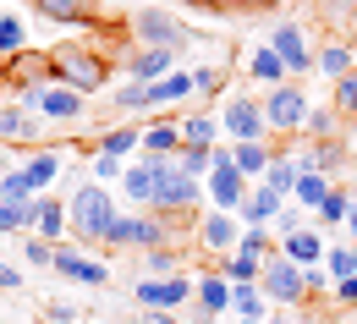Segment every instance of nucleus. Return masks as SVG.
I'll use <instances>...</instances> for the list:
<instances>
[{
    "label": "nucleus",
    "mask_w": 357,
    "mask_h": 324,
    "mask_svg": "<svg viewBox=\"0 0 357 324\" xmlns=\"http://www.w3.org/2000/svg\"><path fill=\"white\" fill-rule=\"evenodd\" d=\"M121 220V209H116V198L105 192L99 182H83L77 192H72V203H66V231L77 236L83 247H105V236H110V226Z\"/></svg>",
    "instance_id": "obj_1"
},
{
    "label": "nucleus",
    "mask_w": 357,
    "mask_h": 324,
    "mask_svg": "<svg viewBox=\"0 0 357 324\" xmlns=\"http://www.w3.org/2000/svg\"><path fill=\"white\" fill-rule=\"evenodd\" d=\"M50 61H55V83L72 93H99L105 88V61L83 45H55L50 49Z\"/></svg>",
    "instance_id": "obj_2"
},
{
    "label": "nucleus",
    "mask_w": 357,
    "mask_h": 324,
    "mask_svg": "<svg viewBox=\"0 0 357 324\" xmlns=\"http://www.w3.org/2000/svg\"><path fill=\"white\" fill-rule=\"evenodd\" d=\"M192 203H204V187L192 182L176 160H160V192H154V209H149V215L165 220V215H187Z\"/></svg>",
    "instance_id": "obj_3"
},
{
    "label": "nucleus",
    "mask_w": 357,
    "mask_h": 324,
    "mask_svg": "<svg viewBox=\"0 0 357 324\" xmlns=\"http://www.w3.org/2000/svg\"><path fill=\"white\" fill-rule=\"evenodd\" d=\"M259 291H264L269 302H286V308H291V302L308 297V270H297V264L275 247V253L264 259V270H259Z\"/></svg>",
    "instance_id": "obj_4"
},
{
    "label": "nucleus",
    "mask_w": 357,
    "mask_h": 324,
    "mask_svg": "<svg viewBox=\"0 0 357 324\" xmlns=\"http://www.w3.org/2000/svg\"><path fill=\"white\" fill-rule=\"evenodd\" d=\"M132 33L143 49H187L192 45V33H187V22L171 17V11H160V6H143L132 17Z\"/></svg>",
    "instance_id": "obj_5"
},
{
    "label": "nucleus",
    "mask_w": 357,
    "mask_h": 324,
    "mask_svg": "<svg viewBox=\"0 0 357 324\" xmlns=\"http://www.w3.org/2000/svg\"><path fill=\"white\" fill-rule=\"evenodd\" d=\"M105 247H143V253H149V247H171V226H165L160 215H149V209H143V215L132 209V215H121V220L110 226Z\"/></svg>",
    "instance_id": "obj_6"
},
{
    "label": "nucleus",
    "mask_w": 357,
    "mask_h": 324,
    "mask_svg": "<svg viewBox=\"0 0 357 324\" xmlns=\"http://www.w3.org/2000/svg\"><path fill=\"white\" fill-rule=\"evenodd\" d=\"M308 93L297 88V83H280V88H269L264 99V121L269 132H308Z\"/></svg>",
    "instance_id": "obj_7"
},
{
    "label": "nucleus",
    "mask_w": 357,
    "mask_h": 324,
    "mask_svg": "<svg viewBox=\"0 0 357 324\" xmlns=\"http://www.w3.org/2000/svg\"><path fill=\"white\" fill-rule=\"evenodd\" d=\"M248 192H253V187H248V176L231 165V148H215V171H209V203H215L220 215H236Z\"/></svg>",
    "instance_id": "obj_8"
},
{
    "label": "nucleus",
    "mask_w": 357,
    "mask_h": 324,
    "mask_svg": "<svg viewBox=\"0 0 357 324\" xmlns=\"http://www.w3.org/2000/svg\"><path fill=\"white\" fill-rule=\"evenodd\" d=\"M137 291V308H160V314H176V308H187L192 302V291H198V280H187V275H165V280H137L132 286Z\"/></svg>",
    "instance_id": "obj_9"
},
{
    "label": "nucleus",
    "mask_w": 357,
    "mask_h": 324,
    "mask_svg": "<svg viewBox=\"0 0 357 324\" xmlns=\"http://www.w3.org/2000/svg\"><path fill=\"white\" fill-rule=\"evenodd\" d=\"M220 132L236 143H264L269 121H264V105H253V99H231L220 116Z\"/></svg>",
    "instance_id": "obj_10"
},
{
    "label": "nucleus",
    "mask_w": 357,
    "mask_h": 324,
    "mask_svg": "<svg viewBox=\"0 0 357 324\" xmlns=\"http://www.w3.org/2000/svg\"><path fill=\"white\" fill-rule=\"evenodd\" d=\"M50 270H55V275H66V280H77V286H89V291L110 280V270H105L99 259H89V253H77L72 242H55V264H50Z\"/></svg>",
    "instance_id": "obj_11"
},
{
    "label": "nucleus",
    "mask_w": 357,
    "mask_h": 324,
    "mask_svg": "<svg viewBox=\"0 0 357 324\" xmlns=\"http://www.w3.org/2000/svg\"><path fill=\"white\" fill-rule=\"evenodd\" d=\"M121 192H127V203H132L137 215H143V209H154V192H160V160H154V154H143L137 165H127Z\"/></svg>",
    "instance_id": "obj_12"
},
{
    "label": "nucleus",
    "mask_w": 357,
    "mask_h": 324,
    "mask_svg": "<svg viewBox=\"0 0 357 324\" xmlns=\"http://www.w3.org/2000/svg\"><path fill=\"white\" fill-rule=\"evenodd\" d=\"M28 110H33L39 121H77V116H83V93L50 83V88H39L33 99H28Z\"/></svg>",
    "instance_id": "obj_13"
},
{
    "label": "nucleus",
    "mask_w": 357,
    "mask_h": 324,
    "mask_svg": "<svg viewBox=\"0 0 357 324\" xmlns=\"http://www.w3.org/2000/svg\"><path fill=\"white\" fill-rule=\"evenodd\" d=\"M269 49L286 61V72H313V55H308V39L297 22H275L269 28Z\"/></svg>",
    "instance_id": "obj_14"
},
{
    "label": "nucleus",
    "mask_w": 357,
    "mask_h": 324,
    "mask_svg": "<svg viewBox=\"0 0 357 324\" xmlns=\"http://www.w3.org/2000/svg\"><path fill=\"white\" fill-rule=\"evenodd\" d=\"M198 242H204V253H215V259H231L236 253V242H242V231H236V215H209L204 226H198Z\"/></svg>",
    "instance_id": "obj_15"
},
{
    "label": "nucleus",
    "mask_w": 357,
    "mask_h": 324,
    "mask_svg": "<svg viewBox=\"0 0 357 324\" xmlns=\"http://www.w3.org/2000/svg\"><path fill=\"white\" fill-rule=\"evenodd\" d=\"M280 209H286V198H280L275 187H264V182H259L253 192H248V198H242V209H236V220H242L248 231H253V226L264 231V226L275 220V215H280Z\"/></svg>",
    "instance_id": "obj_16"
},
{
    "label": "nucleus",
    "mask_w": 357,
    "mask_h": 324,
    "mask_svg": "<svg viewBox=\"0 0 357 324\" xmlns=\"http://www.w3.org/2000/svg\"><path fill=\"white\" fill-rule=\"evenodd\" d=\"M171 66H176V49H132V61H127V72H132V83H160V77H171Z\"/></svg>",
    "instance_id": "obj_17"
},
{
    "label": "nucleus",
    "mask_w": 357,
    "mask_h": 324,
    "mask_svg": "<svg viewBox=\"0 0 357 324\" xmlns=\"http://www.w3.org/2000/svg\"><path fill=\"white\" fill-rule=\"evenodd\" d=\"M192 72H171V77H160V83H149L143 88V110H160V105H181V99H192Z\"/></svg>",
    "instance_id": "obj_18"
},
{
    "label": "nucleus",
    "mask_w": 357,
    "mask_h": 324,
    "mask_svg": "<svg viewBox=\"0 0 357 324\" xmlns=\"http://www.w3.org/2000/svg\"><path fill=\"white\" fill-rule=\"evenodd\" d=\"M39 138V116L22 105H0V143H33Z\"/></svg>",
    "instance_id": "obj_19"
},
{
    "label": "nucleus",
    "mask_w": 357,
    "mask_h": 324,
    "mask_svg": "<svg viewBox=\"0 0 357 324\" xmlns=\"http://www.w3.org/2000/svg\"><path fill=\"white\" fill-rule=\"evenodd\" d=\"M22 176H28V187H33V198H45L50 187H55V176H61V154H55V148L28 154V160H22Z\"/></svg>",
    "instance_id": "obj_20"
},
{
    "label": "nucleus",
    "mask_w": 357,
    "mask_h": 324,
    "mask_svg": "<svg viewBox=\"0 0 357 324\" xmlns=\"http://www.w3.org/2000/svg\"><path fill=\"white\" fill-rule=\"evenodd\" d=\"M248 77H253V83H264V88H280L291 72H286V61H280L269 45H259L253 55H248Z\"/></svg>",
    "instance_id": "obj_21"
},
{
    "label": "nucleus",
    "mask_w": 357,
    "mask_h": 324,
    "mask_svg": "<svg viewBox=\"0 0 357 324\" xmlns=\"http://www.w3.org/2000/svg\"><path fill=\"white\" fill-rule=\"evenodd\" d=\"M280 253H286L297 270H319V259H324V236H319V231H297V236L280 242Z\"/></svg>",
    "instance_id": "obj_22"
},
{
    "label": "nucleus",
    "mask_w": 357,
    "mask_h": 324,
    "mask_svg": "<svg viewBox=\"0 0 357 324\" xmlns=\"http://www.w3.org/2000/svg\"><path fill=\"white\" fill-rule=\"evenodd\" d=\"M143 154H154V160H176V154H181V127H176V121H154V127H143Z\"/></svg>",
    "instance_id": "obj_23"
},
{
    "label": "nucleus",
    "mask_w": 357,
    "mask_h": 324,
    "mask_svg": "<svg viewBox=\"0 0 357 324\" xmlns=\"http://www.w3.org/2000/svg\"><path fill=\"white\" fill-rule=\"evenodd\" d=\"M187 148H220V121L215 116H176Z\"/></svg>",
    "instance_id": "obj_24"
},
{
    "label": "nucleus",
    "mask_w": 357,
    "mask_h": 324,
    "mask_svg": "<svg viewBox=\"0 0 357 324\" xmlns=\"http://www.w3.org/2000/svg\"><path fill=\"white\" fill-rule=\"evenodd\" d=\"M330 192H335V187H330V176H319V171H303V176H297V187H291V203L319 215V203H324Z\"/></svg>",
    "instance_id": "obj_25"
},
{
    "label": "nucleus",
    "mask_w": 357,
    "mask_h": 324,
    "mask_svg": "<svg viewBox=\"0 0 357 324\" xmlns=\"http://www.w3.org/2000/svg\"><path fill=\"white\" fill-rule=\"evenodd\" d=\"M297 171H319V176H330V171H341V143L319 138L313 148H303V154H297Z\"/></svg>",
    "instance_id": "obj_26"
},
{
    "label": "nucleus",
    "mask_w": 357,
    "mask_h": 324,
    "mask_svg": "<svg viewBox=\"0 0 357 324\" xmlns=\"http://www.w3.org/2000/svg\"><path fill=\"white\" fill-rule=\"evenodd\" d=\"M192 302L209 308V314H225V308H231V280H225V275H204V280H198V291H192Z\"/></svg>",
    "instance_id": "obj_27"
},
{
    "label": "nucleus",
    "mask_w": 357,
    "mask_h": 324,
    "mask_svg": "<svg viewBox=\"0 0 357 324\" xmlns=\"http://www.w3.org/2000/svg\"><path fill=\"white\" fill-rule=\"evenodd\" d=\"M269 160H275V154H269V143H236V148H231V165H236L242 176H264Z\"/></svg>",
    "instance_id": "obj_28"
},
{
    "label": "nucleus",
    "mask_w": 357,
    "mask_h": 324,
    "mask_svg": "<svg viewBox=\"0 0 357 324\" xmlns=\"http://www.w3.org/2000/svg\"><path fill=\"white\" fill-rule=\"evenodd\" d=\"M137 148H143L137 121H132V127H110V132L99 138V154H110V160H127V154H137Z\"/></svg>",
    "instance_id": "obj_29"
},
{
    "label": "nucleus",
    "mask_w": 357,
    "mask_h": 324,
    "mask_svg": "<svg viewBox=\"0 0 357 324\" xmlns=\"http://www.w3.org/2000/svg\"><path fill=\"white\" fill-rule=\"evenodd\" d=\"M231 314H236V319H264V291H259V280L231 286Z\"/></svg>",
    "instance_id": "obj_30"
},
{
    "label": "nucleus",
    "mask_w": 357,
    "mask_h": 324,
    "mask_svg": "<svg viewBox=\"0 0 357 324\" xmlns=\"http://www.w3.org/2000/svg\"><path fill=\"white\" fill-rule=\"evenodd\" d=\"M297 176H303V171H297V154H275V160H269V171H264V187H275L280 198H291Z\"/></svg>",
    "instance_id": "obj_31"
},
{
    "label": "nucleus",
    "mask_w": 357,
    "mask_h": 324,
    "mask_svg": "<svg viewBox=\"0 0 357 324\" xmlns=\"http://www.w3.org/2000/svg\"><path fill=\"white\" fill-rule=\"evenodd\" d=\"M22 49H28V22H22L17 11H0V55L17 61Z\"/></svg>",
    "instance_id": "obj_32"
},
{
    "label": "nucleus",
    "mask_w": 357,
    "mask_h": 324,
    "mask_svg": "<svg viewBox=\"0 0 357 324\" xmlns=\"http://www.w3.org/2000/svg\"><path fill=\"white\" fill-rule=\"evenodd\" d=\"M50 22H93V6L89 0H33Z\"/></svg>",
    "instance_id": "obj_33"
},
{
    "label": "nucleus",
    "mask_w": 357,
    "mask_h": 324,
    "mask_svg": "<svg viewBox=\"0 0 357 324\" xmlns=\"http://www.w3.org/2000/svg\"><path fill=\"white\" fill-rule=\"evenodd\" d=\"M33 187L22 176V165H0V203H28Z\"/></svg>",
    "instance_id": "obj_34"
},
{
    "label": "nucleus",
    "mask_w": 357,
    "mask_h": 324,
    "mask_svg": "<svg viewBox=\"0 0 357 324\" xmlns=\"http://www.w3.org/2000/svg\"><path fill=\"white\" fill-rule=\"evenodd\" d=\"M143 270H149V280L181 275V253L176 247H149V253H143Z\"/></svg>",
    "instance_id": "obj_35"
},
{
    "label": "nucleus",
    "mask_w": 357,
    "mask_h": 324,
    "mask_svg": "<svg viewBox=\"0 0 357 324\" xmlns=\"http://www.w3.org/2000/svg\"><path fill=\"white\" fill-rule=\"evenodd\" d=\"M259 270H264V259H248V253H231V259H220V270H215V275H225L231 286H242V280H259Z\"/></svg>",
    "instance_id": "obj_36"
},
{
    "label": "nucleus",
    "mask_w": 357,
    "mask_h": 324,
    "mask_svg": "<svg viewBox=\"0 0 357 324\" xmlns=\"http://www.w3.org/2000/svg\"><path fill=\"white\" fill-rule=\"evenodd\" d=\"M319 72H324V77H335V83H341V77H352V49H347V45H324Z\"/></svg>",
    "instance_id": "obj_37"
},
{
    "label": "nucleus",
    "mask_w": 357,
    "mask_h": 324,
    "mask_svg": "<svg viewBox=\"0 0 357 324\" xmlns=\"http://www.w3.org/2000/svg\"><path fill=\"white\" fill-rule=\"evenodd\" d=\"M176 165L187 171V176H192V182H198V176H209V171H215V148H187V143H181Z\"/></svg>",
    "instance_id": "obj_38"
},
{
    "label": "nucleus",
    "mask_w": 357,
    "mask_h": 324,
    "mask_svg": "<svg viewBox=\"0 0 357 324\" xmlns=\"http://www.w3.org/2000/svg\"><path fill=\"white\" fill-rule=\"evenodd\" d=\"M61 231H66V203H55V198H45V215H39V231L45 242H61Z\"/></svg>",
    "instance_id": "obj_39"
},
{
    "label": "nucleus",
    "mask_w": 357,
    "mask_h": 324,
    "mask_svg": "<svg viewBox=\"0 0 357 324\" xmlns=\"http://www.w3.org/2000/svg\"><path fill=\"white\" fill-rule=\"evenodd\" d=\"M347 215H352V198L347 192H330L319 203V226H347Z\"/></svg>",
    "instance_id": "obj_40"
},
{
    "label": "nucleus",
    "mask_w": 357,
    "mask_h": 324,
    "mask_svg": "<svg viewBox=\"0 0 357 324\" xmlns=\"http://www.w3.org/2000/svg\"><path fill=\"white\" fill-rule=\"evenodd\" d=\"M22 259L39 264V270H50V264H55V242H45V236H22Z\"/></svg>",
    "instance_id": "obj_41"
},
{
    "label": "nucleus",
    "mask_w": 357,
    "mask_h": 324,
    "mask_svg": "<svg viewBox=\"0 0 357 324\" xmlns=\"http://www.w3.org/2000/svg\"><path fill=\"white\" fill-rule=\"evenodd\" d=\"M357 275V242L352 247H330V280H347Z\"/></svg>",
    "instance_id": "obj_42"
},
{
    "label": "nucleus",
    "mask_w": 357,
    "mask_h": 324,
    "mask_svg": "<svg viewBox=\"0 0 357 324\" xmlns=\"http://www.w3.org/2000/svg\"><path fill=\"white\" fill-rule=\"evenodd\" d=\"M236 253H248V259H269V253H275V247H269V231H259V226H253V231H242Z\"/></svg>",
    "instance_id": "obj_43"
},
{
    "label": "nucleus",
    "mask_w": 357,
    "mask_h": 324,
    "mask_svg": "<svg viewBox=\"0 0 357 324\" xmlns=\"http://www.w3.org/2000/svg\"><path fill=\"white\" fill-rule=\"evenodd\" d=\"M275 231H280V242H286V236H297V231H308V220H303V209H297V203H286V209L275 215Z\"/></svg>",
    "instance_id": "obj_44"
},
{
    "label": "nucleus",
    "mask_w": 357,
    "mask_h": 324,
    "mask_svg": "<svg viewBox=\"0 0 357 324\" xmlns=\"http://www.w3.org/2000/svg\"><path fill=\"white\" fill-rule=\"evenodd\" d=\"M116 110H143V83H132V77H127V83L116 88Z\"/></svg>",
    "instance_id": "obj_45"
},
{
    "label": "nucleus",
    "mask_w": 357,
    "mask_h": 324,
    "mask_svg": "<svg viewBox=\"0 0 357 324\" xmlns=\"http://www.w3.org/2000/svg\"><path fill=\"white\" fill-rule=\"evenodd\" d=\"M220 83H225L220 66H198V72H192V88H198V93H215Z\"/></svg>",
    "instance_id": "obj_46"
},
{
    "label": "nucleus",
    "mask_w": 357,
    "mask_h": 324,
    "mask_svg": "<svg viewBox=\"0 0 357 324\" xmlns=\"http://www.w3.org/2000/svg\"><path fill=\"white\" fill-rule=\"evenodd\" d=\"M93 176H99V182H121V176H127V165H121V160H110V154H99V160H93Z\"/></svg>",
    "instance_id": "obj_47"
},
{
    "label": "nucleus",
    "mask_w": 357,
    "mask_h": 324,
    "mask_svg": "<svg viewBox=\"0 0 357 324\" xmlns=\"http://www.w3.org/2000/svg\"><path fill=\"white\" fill-rule=\"evenodd\" d=\"M308 132L313 138H330L335 132V110H308Z\"/></svg>",
    "instance_id": "obj_48"
},
{
    "label": "nucleus",
    "mask_w": 357,
    "mask_h": 324,
    "mask_svg": "<svg viewBox=\"0 0 357 324\" xmlns=\"http://www.w3.org/2000/svg\"><path fill=\"white\" fill-rule=\"evenodd\" d=\"M330 297L341 302V308H357V275H347V280H335L330 286Z\"/></svg>",
    "instance_id": "obj_49"
},
{
    "label": "nucleus",
    "mask_w": 357,
    "mask_h": 324,
    "mask_svg": "<svg viewBox=\"0 0 357 324\" xmlns=\"http://www.w3.org/2000/svg\"><path fill=\"white\" fill-rule=\"evenodd\" d=\"M335 105H341V110H357V77H341V83H335Z\"/></svg>",
    "instance_id": "obj_50"
},
{
    "label": "nucleus",
    "mask_w": 357,
    "mask_h": 324,
    "mask_svg": "<svg viewBox=\"0 0 357 324\" xmlns=\"http://www.w3.org/2000/svg\"><path fill=\"white\" fill-rule=\"evenodd\" d=\"M0 291H22V270L0 259Z\"/></svg>",
    "instance_id": "obj_51"
},
{
    "label": "nucleus",
    "mask_w": 357,
    "mask_h": 324,
    "mask_svg": "<svg viewBox=\"0 0 357 324\" xmlns=\"http://www.w3.org/2000/svg\"><path fill=\"white\" fill-rule=\"evenodd\" d=\"M50 319H55V324H72V319H77V308H72V302H50Z\"/></svg>",
    "instance_id": "obj_52"
},
{
    "label": "nucleus",
    "mask_w": 357,
    "mask_h": 324,
    "mask_svg": "<svg viewBox=\"0 0 357 324\" xmlns=\"http://www.w3.org/2000/svg\"><path fill=\"white\" fill-rule=\"evenodd\" d=\"M137 324H181V319H176V314H160V308H143V319H137Z\"/></svg>",
    "instance_id": "obj_53"
},
{
    "label": "nucleus",
    "mask_w": 357,
    "mask_h": 324,
    "mask_svg": "<svg viewBox=\"0 0 357 324\" xmlns=\"http://www.w3.org/2000/svg\"><path fill=\"white\" fill-rule=\"evenodd\" d=\"M220 319V314H209V308H198V302H192V324H215Z\"/></svg>",
    "instance_id": "obj_54"
},
{
    "label": "nucleus",
    "mask_w": 357,
    "mask_h": 324,
    "mask_svg": "<svg viewBox=\"0 0 357 324\" xmlns=\"http://www.w3.org/2000/svg\"><path fill=\"white\" fill-rule=\"evenodd\" d=\"M347 231H352V242H357V203H352V215H347Z\"/></svg>",
    "instance_id": "obj_55"
},
{
    "label": "nucleus",
    "mask_w": 357,
    "mask_h": 324,
    "mask_svg": "<svg viewBox=\"0 0 357 324\" xmlns=\"http://www.w3.org/2000/svg\"><path fill=\"white\" fill-rule=\"evenodd\" d=\"M297 324H324V319H313V314H308V319H297Z\"/></svg>",
    "instance_id": "obj_56"
},
{
    "label": "nucleus",
    "mask_w": 357,
    "mask_h": 324,
    "mask_svg": "<svg viewBox=\"0 0 357 324\" xmlns=\"http://www.w3.org/2000/svg\"><path fill=\"white\" fill-rule=\"evenodd\" d=\"M352 28H357V6H352Z\"/></svg>",
    "instance_id": "obj_57"
},
{
    "label": "nucleus",
    "mask_w": 357,
    "mask_h": 324,
    "mask_svg": "<svg viewBox=\"0 0 357 324\" xmlns=\"http://www.w3.org/2000/svg\"><path fill=\"white\" fill-rule=\"evenodd\" d=\"M242 324H259V319H242Z\"/></svg>",
    "instance_id": "obj_58"
},
{
    "label": "nucleus",
    "mask_w": 357,
    "mask_h": 324,
    "mask_svg": "<svg viewBox=\"0 0 357 324\" xmlns=\"http://www.w3.org/2000/svg\"><path fill=\"white\" fill-rule=\"evenodd\" d=\"M269 324H286V319H269Z\"/></svg>",
    "instance_id": "obj_59"
}]
</instances>
